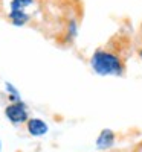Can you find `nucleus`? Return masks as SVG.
<instances>
[{"mask_svg":"<svg viewBox=\"0 0 142 152\" xmlns=\"http://www.w3.org/2000/svg\"><path fill=\"white\" fill-rule=\"evenodd\" d=\"M35 5V0H9L8 9L6 12L11 11H23V12H29L28 9Z\"/></svg>","mask_w":142,"mask_h":152,"instance_id":"6","label":"nucleus"},{"mask_svg":"<svg viewBox=\"0 0 142 152\" xmlns=\"http://www.w3.org/2000/svg\"><path fill=\"white\" fill-rule=\"evenodd\" d=\"M5 91L8 94L9 102H18V100H21V94L18 91V88L16 85H12L11 82H5Z\"/></svg>","mask_w":142,"mask_h":152,"instance_id":"7","label":"nucleus"},{"mask_svg":"<svg viewBox=\"0 0 142 152\" xmlns=\"http://www.w3.org/2000/svg\"><path fill=\"white\" fill-rule=\"evenodd\" d=\"M6 20L12 24V26L21 28V26H26V24L32 20V15H31V12L11 11V12H6Z\"/></svg>","mask_w":142,"mask_h":152,"instance_id":"5","label":"nucleus"},{"mask_svg":"<svg viewBox=\"0 0 142 152\" xmlns=\"http://www.w3.org/2000/svg\"><path fill=\"white\" fill-rule=\"evenodd\" d=\"M116 143V132L110 128H104L96 137L95 146L98 151H109L115 146Z\"/></svg>","mask_w":142,"mask_h":152,"instance_id":"4","label":"nucleus"},{"mask_svg":"<svg viewBox=\"0 0 142 152\" xmlns=\"http://www.w3.org/2000/svg\"><path fill=\"white\" fill-rule=\"evenodd\" d=\"M5 117L8 119L9 123H12L14 126H21L28 122L29 116V108L28 104L23 102V100H18V102H9L5 107Z\"/></svg>","mask_w":142,"mask_h":152,"instance_id":"2","label":"nucleus"},{"mask_svg":"<svg viewBox=\"0 0 142 152\" xmlns=\"http://www.w3.org/2000/svg\"><path fill=\"white\" fill-rule=\"evenodd\" d=\"M24 128L31 137H43L49 132V125L40 117H29L24 123Z\"/></svg>","mask_w":142,"mask_h":152,"instance_id":"3","label":"nucleus"},{"mask_svg":"<svg viewBox=\"0 0 142 152\" xmlns=\"http://www.w3.org/2000/svg\"><path fill=\"white\" fill-rule=\"evenodd\" d=\"M139 38H141V43H142V23H141V26H139Z\"/></svg>","mask_w":142,"mask_h":152,"instance_id":"9","label":"nucleus"},{"mask_svg":"<svg viewBox=\"0 0 142 152\" xmlns=\"http://www.w3.org/2000/svg\"><path fill=\"white\" fill-rule=\"evenodd\" d=\"M136 53H138V56H139V59H141V62H142V46H139V47L136 49Z\"/></svg>","mask_w":142,"mask_h":152,"instance_id":"8","label":"nucleus"},{"mask_svg":"<svg viewBox=\"0 0 142 152\" xmlns=\"http://www.w3.org/2000/svg\"><path fill=\"white\" fill-rule=\"evenodd\" d=\"M133 50V38L130 34L125 31L115 32L90 56L92 70L99 76L122 78L127 73V62Z\"/></svg>","mask_w":142,"mask_h":152,"instance_id":"1","label":"nucleus"},{"mask_svg":"<svg viewBox=\"0 0 142 152\" xmlns=\"http://www.w3.org/2000/svg\"><path fill=\"white\" fill-rule=\"evenodd\" d=\"M3 151V143H2V138H0V152Z\"/></svg>","mask_w":142,"mask_h":152,"instance_id":"10","label":"nucleus"}]
</instances>
